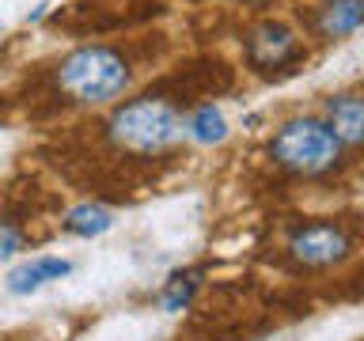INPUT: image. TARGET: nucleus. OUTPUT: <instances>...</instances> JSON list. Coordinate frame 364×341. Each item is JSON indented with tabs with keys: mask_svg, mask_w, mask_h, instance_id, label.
<instances>
[{
	"mask_svg": "<svg viewBox=\"0 0 364 341\" xmlns=\"http://www.w3.org/2000/svg\"><path fill=\"white\" fill-rule=\"evenodd\" d=\"M323 118L346 148H364V91H338L323 102Z\"/></svg>",
	"mask_w": 364,
	"mask_h": 341,
	"instance_id": "nucleus-6",
	"label": "nucleus"
},
{
	"mask_svg": "<svg viewBox=\"0 0 364 341\" xmlns=\"http://www.w3.org/2000/svg\"><path fill=\"white\" fill-rule=\"evenodd\" d=\"M239 4H255L258 8V4H269V0H239Z\"/></svg>",
	"mask_w": 364,
	"mask_h": 341,
	"instance_id": "nucleus-13",
	"label": "nucleus"
},
{
	"mask_svg": "<svg viewBox=\"0 0 364 341\" xmlns=\"http://www.w3.org/2000/svg\"><path fill=\"white\" fill-rule=\"evenodd\" d=\"M284 254L296 269L323 273L353 258V232L341 220H307L296 224L284 243Z\"/></svg>",
	"mask_w": 364,
	"mask_h": 341,
	"instance_id": "nucleus-4",
	"label": "nucleus"
},
{
	"mask_svg": "<svg viewBox=\"0 0 364 341\" xmlns=\"http://www.w3.org/2000/svg\"><path fill=\"white\" fill-rule=\"evenodd\" d=\"M27 247V239H23V232L11 220H4L0 216V261H8V258H16L19 250Z\"/></svg>",
	"mask_w": 364,
	"mask_h": 341,
	"instance_id": "nucleus-12",
	"label": "nucleus"
},
{
	"mask_svg": "<svg viewBox=\"0 0 364 341\" xmlns=\"http://www.w3.org/2000/svg\"><path fill=\"white\" fill-rule=\"evenodd\" d=\"M201 277H205L201 266L198 269H175L164 281V288H159V307H164L167 315L186 311V307L193 303V296H198V288H201Z\"/></svg>",
	"mask_w": 364,
	"mask_h": 341,
	"instance_id": "nucleus-11",
	"label": "nucleus"
},
{
	"mask_svg": "<svg viewBox=\"0 0 364 341\" xmlns=\"http://www.w3.org/2000/svg\"><path fill=\"white\" fill-rule=\"evenodd\" d=\"M186 141L205 144V148L228 141V118L216 102H201V107H193L186 114Z\"/></svg>",
	"mask_w": 364,
	"mask_h": 341,
	"instance_id": "nucleus-10",
	"label": "nucleus"
},
{
	"mask_svg": "<svg viewBox=\"0 0 364 341\" xmlns=\"http://www.w3.org/2000/svg\"><path fill=\"white\" fill-rule=\"evenodd\" d=\"M341 156H346V144L338 141L330 121L315 118V114H296V118L281 121L266 141V159L292 178L334 175L341 167Z\"/></svg>",
	"mask_w": 364,
	"mask_h": 341,
	"instance_id": "nucleus-2",
	"label": "nucleus"
},
{
	"mask_svg": "<svg viewBox=\"0 0 364 341\" xmlns=\"http://www.w3.org/2000/svg\"><path fill=\"white\" fill-rule=\"evenodd\" d=\"M114 227V212L99 201H80L73 205L65 216H61V232L65 235H76V239H95V235H107Z\"/></svg>",
	"mask_w": 364,
	"mask_h": 341,
	"instance_id": "nucleus-9",
	"label": "nucleus"
},
{
	"mask_svg": "<svg viewBox=\"0 0 364 341\" xmlns=\"http://www.w3.org/2000/svg\"><path fill=\"white\" fill-rule=\"evenodd\" d=\"M364 27V0H323L311 16V31L323 42H338Z\"/></svg>",
	"mask_w": 364,
	"mask_h": 341,
	"instance_id": "nucleus-8",
	"label": "nucleus"
},
{
	"mask_svg": "<svg viewBox=\"0 0 364 341\" xmlns=\"http://www.w3.org/2000/svg\"><path fill=\"white\" fill-rule=\"evenodd\" d=\"M53 84L68 102L102 107V102L122 99L133 87V65L114 45H80V50L57 61Z\"/></svg>",
	"mask_w": 364,
	"mask_h": 341,
	"instance_id": "nucleus-3",
	"label": "nucleus"
},
{
	"mask_svg": "<svg viewBox=\"0 0 364 341\" xmlns=\"http://www.w3.org/2000/svg\"><path fill=\"white\" fill-rule=\"evenodd\" d=\"M68 273H73V261H68V258L38 254V258L19 261L16 269H8L4 292H8V296H31V292H38L42 284H50V281H65Z\"/></svg>",
	"mask_w": 364,
	"mask_h": 341,
	"instance_id": "nucleus-7",
	"label": "nucleus"
},
{
	"mask_svg": "<svg viewBox=\"0 0 364 341\" xmlns=\"http://www.w3.org/2000/svg\"><path fill=\"white\" fill-rule=\"evenodd\" d=\"M243 57L255 72H281V68H289L304 57V42H300V34H296L292 23L266 16V19H258L247 27Z\"/></svg>",
	"mask_w": 364,
	"mask_h": 341,
	"instance_id": "nucleus-5",
	"label": "nucleus"
},
{
	"mask_svg": "<svg viewBox=\"0 0 364 341\" xmlns=\"http://www.w3.org/2000/svg\"><path fill=\"white\" fill-rule=\"evenodd\" d=\"M102 129H107V141L118 152L136 159H159L182 144L186 118L167 95H136L122 107H114Z\"/></svg>",
	"mask_w": 364,
	"mask_h": 341,
	"instance_id": "nucleus-1",
	"label": "nucleus"
}]
</instances>
